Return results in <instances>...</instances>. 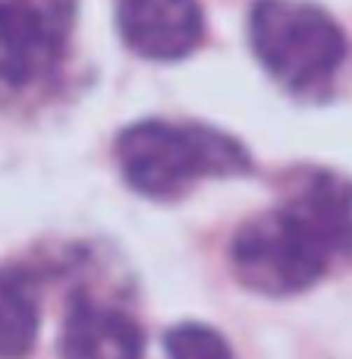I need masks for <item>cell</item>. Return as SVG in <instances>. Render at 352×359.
<instances>
[{
    "label": "cell",
    "instance_id": "7",
    "mask_svg": "<svg viewBox=\"0 0 352 359\" xmlns=\"http://www.w3.org/2000/svg\"><path fill=\"white\" fill-rule=\"evenodd\" d=\"M41 312L31 271L0 265V359H25L35 347Z\"/></svg>",
    "mask_w": 352,
    "mask_h": 359
},
{
    "label": "cell",
    "instance_id": "1",
    "mask_svg": "<svg viewBox=\"0 0 352 359\" xmlns=\"http://www.w3.org/2000/svg\"><path fill=\"white\" fill-rule=\"evenodd\" d=\"M346 255H352V180L328 168L293 170L280 202L239 224L230 240L233 278L265 297L309 290Z\"/></svg>",
    "mask_w": 352,
    "mask_h": 359
},
{
    "label": "cell",
    "instance_id": "8",
    "mask_svg": "<svg viewBox=\"0 0 352 359\" xmlns=\"http://www.w3.org/2000/svg\"><path fill=\"white\" fill-rule=\"evenodd\" d=\"M167 359H233L227 337L202 322H183L164 334Z\"/></svg>",
    "mask_w": 352,
    "mask_h": 359
},
{
    "label": "cell",
    "instance_id": "4",
    "mask_svg": "<svg viewBox=\"0 0 352 359\" xmlns=\"http://www.w3.org/2000/svg\"><path fill=\"white\" fill-rule=\"evenodd\" d=\"M79 0H0V82L35 86L60 67Z\"/></svg>",
    "mask_w": 352,
    "mask_h": 359
},
{
    "label": "cell",
    "instance_id": "3",
    "mask_svg": "<svg viewBox=\"0 0 352 359\" xmlns=\"http://www.w3.org/2000/svg\"><path fill=\"white\" fill-rule=\"evenodd\" d=\"M248 44L265 73L302 98L321 95L334 82L349 50L340 22L309 0H255Z\"/></svg>",
    "mask_w": 352,
    "mask_h": 359
},
{
    "label": "cell",
    "instance_id": "2",
    "mask_svg": "<svg viewBox=\"0 0 352 359\" xmlns=\"http://www.w3.org/2000/svg\"><path fill=\"white\" fill-rule=\"evenodd\" d=\"M113 158L126 186L139 196L170 202L202 180L242 177L252 170L246 145L208 123L139 120L120 130Z\"/></svg>",
    "mask_w": 352,
    "mask_h": 359
},
{
    "label": "cell",
    "instance_id": "6",
    "mask_svg": "<svg viewBox=\"0 0 352 359\" xmlns=\"http://www.w3.org/2000/svg\"><path fill=\"white\" fill-rule=\"evenodd\" d=\"M123 44L145 60H183L204 41V10L198 0H117Z\"/></svg>",
    "mask_w": 352,
    "mask_h": 359
},
{
    "label": "cell",
    "instance_id": "5",
    "mask_svg": "<svg viewBox=\"0 0 352 359\" xmlns=\"http://www.w3.org/2000/svg\"><path fill=\"white\" fill-rule=\"evenodd\" d=\"M142 328L123 303L92 287H79L69 297L60 359H142Z\"/></svg>",
    "mask_w": 352,
    "mask_h": 359
}]
</instances>
